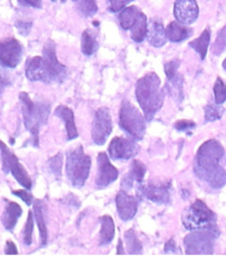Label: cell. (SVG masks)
Wrapping results in <instances>:
<instances>
[{
    "instance_id": "cell-43",
    "label": "cell",
    "mask_w": 226,
    "mask_h": 256,
    "mask_svg": "<svg viewBox=\"0 0 226 256\" xmlns=\"http://www.w3.org/2000/svg\"><path fill=\"white\" fill-rule=\"evenodd\" d=\"M17 2L27 6H32L35 8H42V0H17Z\"/></svg>"
},
{
    "instance_id": "cell-46",
    "label": "cell",
    "mask_w": 226,
    "mask_h": 256,
    "mask_svg": "<svg viewBox=\"0 0 226 256\" xmlns=\"http://www.w3.org/2000/svg\"><path fill=\"white\" fill-rule=\"evenodd\" d=\"M125 253L123 246H122V241L118 240V246H117V254L118 255H123Z\"/></svg>"
},
{
    "instance_id": "cell-21",
    "label": "cell",
    "mask_w": 226,
    "mask_h": 256,
    "mask_svg": "<svg viewBox=\"0 0 226 256\" xmlns=\"http://www.w3.org/2000/svg\"><path fill=\"white\" fill-rule=\"evenodd\" d=\"M21 214H22V210L17 203L12 201H7V204L3 212V216H2L3 226L7 231H11V230H13Z\"/></svg>"
},
{
    "instance_id": "cell-7",
    "label": "cell",
    "mask_w": 226,
    "mask_h": 256,
    "mask_svg": "<svg viewBox=\"0 0 226 256\" xmlns=\"http://www.w3.org/2000/svg\"><path fill=\"white\" fill-rule=\"evenodd\" d=\"M217 236L210 231H192L185 240L188 255H211Z\"/></svg>"
},
{
    "instance_id": "cell-20",
    "label": "cell",
    "mask_w": 226,
    "mask_h": 256,
    "mask_svg": "<svg viewBox=\"0 0 226 256\" xmlns=\"http://www.w3.org/2000/svg\"><path fill=\"white\" fill-rule=\"evenodd\" d=\"M192 28L185 26V24L178 22H171L166 28V37L171 42H182L187 40L193 35Z\"/></svg>"
},
{
    "instance_id": "cell-47",
    "label": "cell",
    "mask_w": 226,
    "mask_h": 256,
    "mask_svg": "<svg viewBox=\"0 0 226 256\" xmlns=\"http://www.w3.org/2000/svg\"><path fill=\"white\" fill-rule=\"evenodd\" d=\"M223 68L226 70V58H225V60L223 62Z\"/></svg>"
},
{
    "instance_id": "cell-18",
    "label": "cell",
    "mask_w": 226,
    "mask_h": 256,
    "mask_svg": "<svg viewBox=\"0 0 226 256\" xmlns=\"http://www.w3.org/2000/svg\"><path fill=\"white\" fill-rule=\"evenodd\" d=\"M55 116L63 120L65 124V129L67 133V140H73L79 137L77 126L74 122L73 112L66 106H59L55 110Z\"/></svg>"
},
{
    "instance_id": "cell-22",
    "label": "cell",
    "mask_w": 226,
    "mask_h": 256,
    "mask_svg": "<svg viewBox=\"0 0 226 256\" xmlns=\"http://www.w3.org/2000/svg\"><path fill=\"white\" fill-rule=\"evenodd\" d=\"M101 222V230H100V245L104 246L112 242L115 235V226L113 218L105 214L99 218Z\"/></svg>"
},
{
    "instance_id": "cell-35",
    "label": "cell",
    "mask_w": 226,
    "mask_h": 256,
    "mask_svg": "<svg viewBox=\"0 0 226 256\" xmlns=\"http://www.w3.org/2000/svg\"><path fill=\"white\" fill-rule=\"evenodd\" d=\"M226 49V26L219 32L215 43L212 46V52L215 56L221 54Z\"/></svg>"
},
{
    "instance_id": "cell-28",
    "label": "cell",
    "mask_w": 226,
    "mask_h": 256,
    "mask_svg": "<svg viewBox=\"0 0 226 256\" xmlns=\"http://www.w3.org/2000/svg\"><path fill=\"white\" fill-rule=\"evenodd\" d=\"M140 12L141 10L137 6H129L123 8L118 16V20L121 28L124 30H130L133 24L137 20Z\"/></svg>"
},
{
    "instance_id": "cell-5",
    "label": "cell",
    "mask_w": 226,
    "mask_h": 256,
    "mask_svg": "<svg viewBox=\"0 0 226 256\" xmlns=\"http://www.w3.org/2000/svg\"><path fill=\"white\" fill-rule=\"evenodd\" d=\"M91 164V158L84 152L82 145L67 151L65 172L72 186L80 188L85 185L89 178Z\"/></svg>"
},
{
    "instance_id": "cell-27",
    "label": "cell",
    "mask_w": 226,
    "mask_h": 256,
    "mask_svg": "<svg viewBox=\"0 0 226 256\" xmlns=\"http://www.w3.org/2000/svg\"><path fill=\"white\" fill-rule=\"evenodd\" d=\"M10 172L18 184H20L24 189H27V190L31 189V187H32L31 178L28 174V172L26 170V168H23V166L18 162V160L12 164Z\"/></svg>"
},
{
    "instance_id": "cell-38",
    "label": "cell",
    "mask_w": 226,
    "mask_h": 256,
    "mask_svg": "<svg viewBox=\"0 0 226 256\" xmlns=\"http://www.w3.org/2000/svg\"><path fill=\"white\" fill-rule=\"evenodd\" d=\"M133 2H135V0H107V4L111 12H118Z\"/></svg>"
},
{
    "instance_id": "cell-49",
    "label": "cell",
    "mask_w": 226,
    "mask_h": 256,
    "mask_svg": "<svg viewBox=\"0 0 226 256\" xmlns=\"http://www.w3.org/2000/svg\"><path fill=\"white\" fill-rule=\"evenodd\" d=\"M61 2H65V0H61Z\"/></svg>"
},
{
    "instance_id": "cell-19",
    "label": "cell",
    "mask_w": 226,
    "mask_h": 256,
    "mask_svg": "<svg viewBox=\"0 0 226 256\" xmlns=\"http://www.w3.org/2000/svg\"><path fill=\"white\" fill-rule=\"evenodd\" d=\"M145 174H146L145 164L138 160H133L130 172H128V174H125V176L123 178V180L121 182L122 188L123 189H131L136 182L142 183L144 180Z\"/></svg>"
},
{
    "instance_id": "cell-33",
    "label": "cell",
    "mask_w": 226,
    "mask_h": 256,
    "mask_svg": "<svg viewBox=\"0 0 226 256\" xmlns=\"http://www.w3.org/2000/svg\"><path fill=\"white\" fill-rule=\"evenodd\" d=\"M205 110V120L207 122H214L222 118L224 114V108L219 106V104H208L204 108Z\"/></svg>"
},
{
    "instance_id": "cell-9",
    "label": "cell",
    "mask_w": 226,
    "mask_h": 256,
    "mask_svg": "<svg viewBox=\"0 0 226 256\" xmlns=\"http://www.w3.org/2000/svg\"><path fill=\"white\" fill-rule=\"evenodd\" d=\"M110 158L114 160H131L139 152V145L134 139L114 137L108 147Z\"/></svg>"
},
{
    "instance_id": "cell-6",
    "label": "cell",
    "mask_w": 226,
    "mask_h": 256,
    "mask_svg": "<svg viewBox=\"0 0 226 256\" xmlns=\"http://www.w3.org/2000/svg\"><path fill=\"white\" fill-rule=\"evenodd\" d=\"M145 116L132 104L124 99L119 110V126L123 131L131 135L134 139L142 140L146 133Z\"/></svg>"
},
{
    "instance_id": "cell-23",
    "label": "cell",
    "mask_w": 226,
    "mask_h": 256,
    "mask_svg": "<svg viewBox=\"0 0 226 256\" xmlns=\"http://www.w3.org/2000/svg\"><path fill=\"white\" fill-rule=\"evenodd\" d=\"M130 30H131L132 39L135 42L141 43L144 41V39L147 37V32H148L147 16L144 12H140L137 20H135Z\"/></svg>"
},
{
    "instance_id": "cell-10",
    "label": "cell",
    "mask_w": 226,
    "mask_h": 256,
    "mask_svg": "<svg viewBox=\"0 0 226 256\" xmlns=\"http://www.w3.org/2000/svg\"><path fill=\"white\" fill-rule=\"evenodd\" d=\"M43 58L52 82L59 84L62 83L66 76V68L58 62L55 45L52 41H48L45 43L43 48Z\"/></svg>"
},
{
    "instance_id": "cell-48",
    "label": "cell",
    "mask_w": 226,
    "mask_h": 256,
    "mask_svg": "<svg viewBox=\"0 0 226 256\" xmlns=\"http://www.w3.org/2000/svg\"><path fill=\"white\" fill-rule=\"evenodd\" d=\"M51 2H56V0H51Z\"/></svg>"
},
{
    "instance_id": "cell-24",
    "label": "cell",
    "mask_w": 226,
    "mask_h": 256,
    "mask_svg": "<svg viewBox=\"0 0 226 256\" xmlns=\"http://www.w3.org/2000/svg\"><path fill=\"white\" fill-rule=\"evenodd\" d=\"M210 40H211V31L209 28H207L197 39L190 42V46L197 51V52L200 54L201 58L205 60L208 52Z\"/></svg>"
},
{
    "instance_id": "cell-11",
    "label": "cell",
    "mask_w": 226,
    "mask_h": 256,
    "mask_svg": "<svg viewBox=\"0 0 226 256\" xmlns=\"http://www.w3.org/2000/svg\"><path fill=\"white\" fill-rule=\"evenodd\" d=\"M98 172L96 176V186L99 189H104L118 178L117 168L110 162L105 152H100L97 158Z\"/></svg>"
},
{
    "instance_id": "cell-42",
    "label": "cell",
    "mask_w": 226,
    "mask_h": 256,
    "mask_svg": "<svg viewBox=\"0 0 226 256\" xmlns=\"http://www.w3.org/2000/svg\"><path fill=\"white\" fill-rule=\"evenodd\" d=\"M31 22H16V28L19 31L20 34H22L23 36H27L29 34V32L31 31Z\"/></svg>"
},
{
    "instance_id": "cell-44",
    "label": "cell",
    "mask_w": 226,
    "mask_h": 256,
    "mask_svg": "<svg viewBox=\"0 0 226 256\" xmlns=\"http://www.w3.org/2000/svg\"><path fill=\"white\" fill-rule=\"evenodd\" d=\"M4 252H5L6 255H16L18 253L15 244L12 241H10V240L6 241Z\"/></svg>"
},
{
    "instance_id": "cell-8",
    "label": "cell",
    "mask_w": 226,
    "mask_h": 256,
    "mask_svg": "<svg viewBox=\"0 0 226 256\" xmlns=\"http://www.w3.org/2000/svg\"><path fill=\"white\" fill-rule=\"evenodd\" d=\"M112 132V120L107 108H100L94 116L92 126V139L95 144L103 145L106 143Z\"/></svg>"
},
{
    "instance_id": "cell-37",
    "label": "cell",
    "mask_w": 226,
    "mask_h": 256,
    "mask_svg": "<svg viewBox=\"0 0 226 256\" xmlns=\"http://www.w3.org/2000/svg\"><path fill=\"white\" fill-rule=\"evenodd\" d=\"M62 160H63L62 154H61V153H58V154H56L55 156L51 158L49 160V162H48L50 170H51V172H52L55 176H57V178H59V176H60V174H61Z\"/></svg>"
},
{
    "instance_id": "cell-45",
    "label": "cell",
    "mask_w": 226,
    "mask_h": 256,
    "mask_svg": "<svg viewBox=\"0 0 226 256\" xmlns=\"http://www.w3.org/2000/svg\"><path fill=\"white\" fill-rule=\"evenodd\" d=\"M177 244H175L173 238H171L165 245V252H168V253H174L177 252Z\"/></svg>"
},
{
    "instance_id": "cell-25",
    "label": "cell",
    "mask_w": 226,
    "mask_h": 256,
    "mask_svg": "<svg viewBox=\"0 0 226 256\" xmlns=\"http://www.w3.org/2000/svg\"><path fill=\"white\" fill-rule=\"evenodd\" d=\"M34 212H35V218H36L39 233H40V243H41V246H45L47 244V226L44 220L43 202L41 200H37L34 203Z\"/></svg>"
},
{
    "instance_id": "cell-14",
    "label": "cell",
    "mask_w": 226,
    "mask_h": 256,
    "mask_svg": "<svg viewBox=\"0 0 226 256\" xmlns=\"http://www.w3.org/2000/svg\"><path fill=\"white\" fill-rule=\"evenodd\" d=\"M115 201L118 216L122 220L128 222L135 218L139 203L136 197L129 195L122 189L117 193Z\"/></svg>"
},
{
    "instance_id": "cell-15",
    "label": "cell",
    "mask_w": 226,
    "mask_h": 256,
    "mask_svg": "<svg viewBox=\"0 0 226 256\" xmlns=\"http://www.w3.org/2000/svg\"><path fill=\"white\" fill-rule=\"evenodd\" d=\"M142 194L149 200L158 204H164L169 201L170 184L167 182L150 181L141 188Z\"/></svg>"
},
{
    "instance_id": "cell-34",
    "label": "cell",
    "mask_w": 226,
    "mask_h": 256,
    "mask_svg": "<svg viewBox=\"0 0 226 256\" xmlns=\"http://www.w3.org/2000/svg\"><path fill=\"white\" fill-rule=\"evenodd\" d=\"M214 97L217 104L221 106L226 101V85L221 78H217L214 85Z\"/></svg>"
},
{
    "instance_id": "cell-26",
    "label": "cell",
    "mask_w": 226,
    "mask_h": 256,
    "mask_svg": "<svg viewBox=\"0 0 226 256\" xmlns=\"http://www.w3.org/2000/svg\"><path fill=\"white\" fill-rule=\"evenodd\" d=\"M98 45L99 44H98V40L95 33L90 29L85 30L83 32L82 42H81L82 52L88 56H93L98 49Z\"/></svg>"
},
{
    "instance_id": "cell-39",
    "label": "cell",
    "mask_w": 226,
    "mask_h": 256,
    "mask_svg": "<svg viewBox=\"0 0 226 256\" xmlns=\"http://www.w3.org/2000/svg\"><path fill=\"white\" fill-rule=\"evenodd\" d=\"M179 66H180V60H171L165 64L164 70H165V74H166V76L168 80L172 79L173 76L177 74Z\"/></svg>"
},
{
    "instance_id": "cell-17",
    "label": "cell",
    "mask_w": 226,
    "mask_h": 256,
    "mask_svg": "<svg viewBox=\"0 0 226 256\" xmlns=\"http://www.w3.org/2000/svg\"><path fill=\"white\" fill-rule=\"evenodd\" d=\"M147 39L151 45L155 47H162L166 43V30L164 29L161 22L153 20L148 24Z\"/></svg>"
},
{
    "instance_id": "cell-1",
    "label": "cell",
    "mask_w": 226,
    "mask_h": 256,
    "mask_svg": "<svg viewBox=\"0 0 226 256\" xmlns=\"http://www.w3.org/2000/svg\"><path fill=\"white\" fill-rule=\"evenodd\" d=\"M224 153L222 145L217 140L211 139L200 146L196 156L194 166L196 176L214 189H220L226 183V170L219 164Z\"/></svg>"
},
{
    "instance_id": "cell-4",
    "label": "cell",
    "mask_w": 226,
    "mask_h": 256,
    "mask_svg": "<svg viewBox=\"0 0 226 256\" xmlns=\"http://www.w3.org/2000/svg\"><path fill=\"white\" fill-rule=\"evenodd\" d=\"M19 99L21 102V112L23 116L24 126L31 132L34 145L38 146L40 126L46 124L50 114V106L44 102L34 104L29 94L26 92H21L19 94Z\"/></svg>"
},
{
    "instance_id": "cell-31",
    "label": "cell",
    "mask_w": 226,
    "mask_h": 256,
    "mask_svg": "<svg viewBox=\"0 0 226 256\" xmlns=\"http://www.w3.org/2000/svg\"><path fill=\"white\" fill-rule=\"evenodd\" d=\"M1 158H2V168L5 174L10 172L12 164L17 160V158L7 148V146L1 141Z\"/></svg>"
},
{
    "instance_id": "cell-40",
    "label": "cell",
    "mask_w": 226,
    "mask_h": 256,
    "mask_svg": "<svg viewBox=\"0 0 226 256\" xmlns=\"http://www.w3.org/2000/svg\"><path fill=\"white\" fill-rule=\"evenodd\" d=\"M195 126H196L195 122H192V120H178L177 122L174 124V128L180 132L189 131Z\"/></svg>"
},
{
    "instance_id": "cell-16",
    "label": "cell",
    "mask_w": 226,
    "mask_h": 256,
    "mask_svg": "<svg viewBox=\"0 0 226 256\" xmlns=\"http://www.w3.org/2000/svg\"><path fill=\"white\" fill-rule=\"evenodd\" d=\"M174 16L185 24H192L199 16L196 0H177L174 4Z\"/></svg>"
},
{
    "instance_id": "cell-32",
    "label": "cell",
    "mask_w": 226,
    "mask_h": 256,
    "mask_svg": "<svg viewBox=\"0 0 226 256\" xmlns=\"http://www.w3.org/2000/svg\"><path fill=\"white\" fill-rule=\"evenodd\" d=\"M75 2H78V8L85 16H93L98 12L96 0H75Z\"/></svg>"
},
{
    "instance_id": "cell-36",
    "label": "cell",
    "mask_w": 226,
    "mask_h": 256,
    "mask_svg": "<svg viewBox=\"0 0 226 256\" xmlns=\"http://www.w3.org/2000/svg\"><path fill=\"white\" fill-rule=\"evenodd\" d=\"M34 214L32 212H29L27 222L23 228V243L26 245L32 244V236L34 230Z\"/></svg>"
},
{
    "instance_id": "cell-30",
    "label": "cell",
    "mask_w": 226,
    "mask_h": 256,
    "mask_svg": "<svg viewBox=\"0 0 226 256\" xmlns=\"http://www.w3.org/2000/svg\"><path fill=\"white\" fill-rule=\"evenodd\" d=\"M167 87L169 89L170 94L177 101H182L184 99V93H183V78L181 76L175 74L172 79L169 80V83L167 84Z\"/></svg>"
},
{
    "instance_id": "cell-3",
    "label": "cell",
    "mask_w": 226,
    "mask_h": 256,
    "mask_svg": "<svg viewBox=\"0 0 226 256\" xmlns=\"http://www.w3.org/2000/svg\"><path fill=\"white\" fill-rule=\"evenodd\" d=\"M183 224L189 231H210L219 235L216 214L201 199H197L184 212Z\"/></svg>"
},
{
    "instance_id": "cell-12",
    "label": "cell",
    "mask_w": 226,
    "mask_h": 256,
    "mask_svg": "<svg viewBox=\"0 0 226 256\" xmlns=\"http://www.w3.org/2000/svg\"><path fill=\"white\" fill-rule=\"evenodd\" d=\"M22 46L14 38H6L0 43V60L6 68H16L21 60Z\"/></svg>"
},
{
    "instance_id": "cell-29",
    "label": "cell",
    "mask_w": 226,
    "mask_h": 256,
    "mask_svg": "<svg viewBox=\"0 0 226 256\" xmlns=\"http://www.w3.org/2000/svg\"><path fill=\"white\" fill-rule=\"evenodd\" d=\"M124 242L127 251L130 255H140L143 251V246L141 241L136 236V233L133 228L128 230L124 233Z\"/></svg>"
},
{
    "instance_id": "cell-2",
    "label": "cell",
    "mask_w": 226,
    "mask_h": 256,
    "mask_svg": "<svg viewBox=\"0 0 226 256\" xmlns=\"http://www.w3.org/2000/svg\"><path fill=\"white\" fill-rule=\"evenodd\" d=\"M136 97L148 122L153 120L162 108L164 93L161 90V80L156 72H148L137 82Z\"/></svg>"
},
{
    "instance_id": "cell-13",
    "label": "cell",
    "mask_w": 226,
    "mask_h": 256,
    "mask_svg": "<svg viewBox=\"0 0 226 256\" xmlns=\"http://www.w3.org/2000/svg\"><path fill=\"white\" fill-rule=\"evenodd\" d=\"M26 76L32 82L41 81L47 84L52 83L44 58L41 56H34L27 60Z\"/></svg>"
},
{
    "instance_id": "cell-41",
    "label": "cell",
    "mask_w": 226,
    "mask_h": 256,
    "mask_svg": "<svg viewBox=\"0 0 226 256\" xmlns=\"http://www.w3.org/2000/svg\"><path fill=\"white\" fill-rule=\"evenodd\" d=\"M11 193L17 197H19L21 200L24 201V203L27 204V206H31L32 202H33V195L30 194L27 190L24 189H19V190H12Z\"/></svg>"
}]
</instances>
